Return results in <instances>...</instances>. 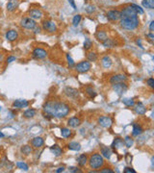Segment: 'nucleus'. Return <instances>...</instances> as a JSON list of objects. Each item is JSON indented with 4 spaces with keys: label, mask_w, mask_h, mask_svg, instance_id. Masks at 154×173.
<instances>
[{
    "label": "nucleus",
    "mask_w": 154,
    "mask_h": 173,
    "mask_svg": "<svg viewBox=\"0 0 154 173\" xmlns=\"http://www.w3.org/2000/svg\"><path fill=\"white\" fill-rule=\"evenodd\" d=\"M43 113L50 117L64 118L70 112V106L67 103L56 100H49L45 102L43 106Z\"/></svg>",
    "instance_id": "1"
},
{
    "label": "nucleus",
    "mask_w": 154,
    "mask_h": 173,
    "mask_svg": "<svg viewBox=\"0 0 154 173\" xmlns=\"http://www.w3.org/2000/svg\"><path fill=\"white\" fill-rule=\"evenodd\" d=\"M121 27L123 28L126 31H133L137 29L139 27L140 24V19L138 17L137 12L135 11V9L132 7V5H126L124 6L123 9L121 11Z\"/></svg>",
    "instance_id": "2"
},
{
    "label": "nucleus",
    "mask_w": 154,
    "mask_h": 173,
    "mask_svg": "<svg viewBox=\"0 0 154 173\" xmlns=\"http://www.w3.org/2000/svg\"><path fill=\"white\" fill-rule=\"evenodd\" d=\"M88 163L90 165V167L93 169H99L104 165V158L101 154L99 153H93L90 159L88 160Z\"/></svg>",
    "instance_id": "3"
},
{
    "label": "nucleus",
    "mask_w": 154,
    "mask_h": 173,
    "mask_svg": "<svg viewBox=\"0 0 154 173\" xmlns=\"http://www.w3.org/2000/svg\"><path fill=\"white\" fill-rule=\"evenodd\" d=\"M91 67H92V65L88 61H82L78 63L77 65H75V69H76V71L79 72V73H86V72L90 70Z\"/></svg>",
    "instance_id": "4"
},
{
    "label": "nucleus",
    "mask_w": 154,
    "mask_h": 173,
    "mask_svg": "<svg viewBox=\"0 0 154 173\" xmlns=\"http://www.w3.org/2000/svg\"><path fill=\"white\" fill-rule=\"evenodd\" d=\"M20 26L25 28V29H34L37 26V23L35 19L31 17H23L22 19L20 20Z\"/></svg>",
    "instance_id": "5"
},
{
    "label": "nucleus",
    "mask_w": 154,
    "mask_h": 173,
    "mask_svg": "<svg viewBox=\"0 0 154 173\" xmlns=\"http://www.w3.org/2000/svg\"><path fill=\"white\" fill-rule=\"evenodd\" d=\"M112 88H113V90H114L115 92L118 94V95H121V94L124 93L128 89L127 85L125 83H123V82H118V83L112 84Z\"/></svg>",
    "instance_id": "6"
},
{
    "label": "nucleus",
    "mask_w": 154,
    "mask_h": 173,
    "mask_svg": "<svg viewBox=\"0 0 154 173\" xmlns=\"http://www.w3.org/2000/svg\"><path fill=\"white\" fill-rule=\"evenodd\" d=\"M42 26L43 29L45 31H47L48 33H54L57 30V27H56V24L53 22L52 20H43L42 22Z\"/></svg>",
    "instance_id": "7"
},
{
    "label": "nucleus",
    "mask_w": 154,
    "mask_h": 173,
    "mask_svg": "<svg viewBox=\"0 0 154 173\" xmlns=\"http://www.w3.org/2000/svg\"><path fill=\"white\" fill-rule=\"evenodd\" d=\"M32 56H33V58H35V59L43 60V59H45L46 57H47V52H46V50H45L43 48L37 47V48H35L33 50Z\"/></svg>",
    "instance_id": "8"
},
{
    "label": "nucleus",
    "mask_w": 154,
    "mask_h": 173,
    "mask_svg": "<svg viewBox=\"0 0 154 173\" xmlns=\"http://www.w3.org/2000/svg\"><path fill=\"white\" fill-rule=\"evenodd\" d=\"M97 122H98V124L103 128H110L113 124L112 118L110 117V116H107V115L100 116V117L98 118V120H97Z\"/></svg>",
    "instance_id": "9"
},
{
    "label": "nucleus",
    "mask_w": 154,
    "mask_h": 173,
    "mask_svg": "<svg viewBox=\"0 0 154 173\" xmlns=\"http://www.w3.org/2000/svg\"><path fill=\"white\" fill-rule=\"evenodd\" d=\"M106 17L109 20L111 21H117L121 19V13L118 10H110L106 13Z\"/></svg>",
    "instance_id": "10"
},
{
    "label": "nucleus",
    "mask_w": 154,
    "mask_h": 173,
    "mask_svg": "<svg viewBox=\"0 0 154 173\" xmlns=\"http://www.w3.org/2000/svg\"><path fill=\"white\" fill-rule=\"evenodd\" d=\"M133 107H134V111H135V113H136L137 115H143L146 114V106H144L142 102H138V103H136Z\"/></svg>",
    "instance_id": "11"
},
{
    "label": "nucleus",
    "mask_w": 154,
    "mask_h": 173,
    "mask_svg": "<svg viewBox=\"0 0 154 173\" xmlns=\"http://www.w3.org/2000/svg\"><path fill=\"white\" fill-rule=\"evenodd\" d=\"M29 106V102L27 100H22V99H18L13 103V107L15 109H22V108H27Z\"/></svg>",
    "instance_id": "12"
},
{
    "label": "nucleus",
    "mask_w": 154,
    "mask_h": 173,
    "mask_svg": "<svg viewBox=\"0 0 154 173\" xmlns=\"http://www.w3.org/2000/svg\"><path fill=\"white\" fill-rule=\"evenodd\" d=\"M29 17L33 19H40L43 17V12L40 9H31L29 11Z\"/></svg>",
    "instance_id": "13"
},
{
    "label": "nucleus",
    "mask_w": 154,
    "mask_h": 173,
    "mask_svg": "<svg viewBox=\"0 0 154 173\" xmlns=\"http://www.w3.org/2000/svg\"><path fill=\"white\" fill-rule=\"evenodd\" d=\"M127 80V77L123 74H116L113 75V76L110 78V83L111 84H115V83H118V82H125Z\"/></svg>",
    "instance_id": "14"
},
{
    "label": "nucleus",
    "mask_w": 154,
    "mask_h": 173,
    "mask_svg": "<svg viewBox=\"0 0 154 173\" xmlns=\"http://www.w3.org/2000/svg\"><path fill=\"white\" fill-rule=\"evenodd\" d=\"M31 144L34 148H40L45 144V140L42 137H36L31 140Z\"/></svg>",
    "instance_id": "15"
},
{
    "label": "nucleus",
    "mask_w": 154,
    "mask_h": 173,
    "mask_svg": "<svg viewBox=\"0 0 154 173\" xmlns=\"http://www.w3.org/2000/svg\"><path fill=\"white\" fill-rule=\"evenodd\" d=\"M80 124H81V120L79 117H77V116L70 117L68 120V125L71 128H77Z\"/></svg>",
    "instance_id": "16"
},
{
    "label": "nucleus",
    "mask_w": 154,
    "mask_h": 173,
    "mask_svg": "<svg viewBox=\"0 0 154 173\" xmlns=\"http://www.w3.org/2000/svg\"><path fill=\"white\" fill-rule=\"evenodd\" d=\"M95 38H96V40H98V42H100L101 43H103L107 39H108V36H107V33L105 32V31H103V30H98V31H97V32L95 33Z\"/></svg>",
    "instance_id": "17"
},
{
    "label": "nucleus",
    "mask_w": 154,
    "mask_h": 173,
    "mask_svg": "<svg viewBox=\"0 0 154 173\" xmlns=\"http://www.w3.org/2000/svg\"><path fill=\"white\" fill-rule=\"evenodd\" d=\"M18 38V34L15 30H9L7 33H6V39H7L9 42H15Z\"/></svg>",
    "instance_id": "18"
},
{
    "label": "nucleus",
    "mask_w": 154,
    "mask_h": 173,
    "mask_svg": "<svg viewBox=\"0 0 154 173\" xmlns=\"http://www.w3.org/2000/svg\"><path fill=\"white\" fill-rule=\"evenodd\" d=\"M65 93L68 97H70V98H76L78 96V90L72 89V88H67L65 90Z\"/></svg>",
    "instance_id": "19"
},
{
    "label": "nucleus",
    "mask_w": 154,
    "mask_h": 173,
    "mask_svg": "<svg viewBox=\"0 0 154 173\" xmlns=\"http://www.w3.org/2000/svg\"><path fill=\"white\" fill-rule=\"evenodd\" d=\"M88 163V157L86 154H81V155L77 158V165L80 167H84Z\"/></svg>",
    "instance_id": "20"
},
{
    "label": "nucleus",
    "mask_w": 154,
    "mask_h": 173,
    "mask_svg": "<svg viewBox=\"0 0 154 173\" xmlns=\"http://www.w3.org/2000/svg\"><path fill=\"white\" fill-rule=\"evenodd\" d=\"M50 151H51V153L54 154V156H56V157L62 156V154H63V150H62L61 147L58 145V144H54V145H52L51 147H50Z\"/></svg>",
    "instance_id": "21"
},
{
    "label": "nucleus",
    "mask_w": 154,
    "mask_h": 173,
    "mask_svg": "<svg viewBox=\"0 0 154 173\" xmlns=\"http://www.w3.org/2000/svg\"><path fill=\"white\" fill-rule=\"evenodd\" d=\"M143 133V128L138 123H133V130H132V136L138 137Z\"/></svg>",
    "instance_id": "22"
},
{
    "label": "nucleus",
    "mask_w": 154,
    "mask_h": 173,
    "mask_svg": "<svg viewBox=\"0 0 154 173\" xmlns=\"http://www.w3.org/2000/svg\"><path fill=\"white\" fill-rule=\"evenodd\" d=\"M17 7H18V1L17 0H9V2L7 3V10L9 12L15 11Z\"/></svg>",
    "instance_id": "23"
},
{
    "label": "nucleus",
    "mask_w": 154,
    "mask_h": 173,
    "mask_svg": "<svg viewBox=\"0 0 154 173\" xmlns=\"http://www.w3.org/2000/svg\"><path fill=\"white\" fill-rule=\"evenodd\" d=\"M100 153H101V155L103 156V158H105L107 160H109L111 158V155H112V151L108 147H101V150H100Z\"/></svg>",
    "instance_id": "24"
},
{
    "label": "nucleus",
    "mask_w": 154,
    "mask_h": 173,
    "mask_svg": "<svg viewBox=\"0 0 154 173\" xmlns=\"http://www.w3.org/2000/svg\"><path fill=\"white\" fill-rule=\"evenodd\" d=\"M123 144H124V140H121V138H116L115 140L113 141L112 147H113V148H115V149H118V148H121V147L123 146Z\"/></svg>",
    "instance_id": "25"
},
{
    "label": "nucleus",
    "mask_w": 154,
    "mask_h": 173,
    "mask_svg": "<svg viewBox=\"0 0 154 173\" xmlns=\"http://www.w3.org/2000/svg\"><path fill=\"white\" fill-rule=\"evenodd\" d=\"M37 111L35 109H28L23 113V116L25 118H33L36 115Z\"/></svg>",
    "instance_id": "26"
},
{
    "label": "nucleus",
    "mask_w": 154,
    "mask_h": 173,
    "mask_svg": "<svg viewBox=\"0 0 154 173\" xmlns=\"http://www.w3.org/2000/svg\"><path fill=\"white\" fill-rule=\"evenodd\" d=\"M68 148L70 150H73V151H79L81 149V145L79 142H76V141H71L68 144Z\"/></svg>",
    "instance_id": "27"
},
{
    "label": "nucleus",
    "mask_w": 154,
    "mask_h": 173,
    "mask_svg": "<svg viewBox=\"0 0 154 173\" xmlns=\"http://www.w3.org/2000/svg\"><path fill=\"white\" fill-rule=\"evenodd\" d=\"M101 64L105 68H109V67H111V65H112V60L110 57H108V56H105V57L102 58Z\"/></svg>",
    "instance_id": "28"
},
{
    "label": "nucleus",
    "mask_w": 154,
    "mask_h": 173,
    "mask_svg": "<svg viewBox=\"0 0 154 173\" xmlns=\"http://www.w3.org/2000/svg\"><path fill=\"white\" fill-rule=\"evenodd\" d=\"M142 5L146 9H151V10H154V0H143Z\"/></svg>",
    "instance_id": "29"
},
{
    "label": "nucleus",
    "mask_w": 154,
    "mask_h": 173,
    "mask_svg": "<svg viewBox=\"0 0 154 173\" xmlns=\"http://www.w3.org/2000/svg\"><path fill=\"white\" fill-rule=\"evenodd\" d=\"M20 151H21V153H22L23 155L28 156V155H30V154L32 153L33 149H32V147H31L30 145H24V146L21 147Z\"/></svg>",
    "instance_id": "30"
},
{
    "label": "nucleus",
    "mask_w": 154,
    "mask_h": 173,
    "mask_svg": "<svg viewBox=\"0 0 154 173\" xmlns=\"http://www.w3.org/2000/svg\"><path fill=\"white\" fill-rule=\"evenodd\" d=\"M103 45H104L106 48H113V47H115L116 46V42H115V40H112V39H107L104 42H103Z\"/></svg>",
    "instance_id": "31"
},
{
    "label": "nucleus",
    "mask_w": 154,
    "mask_h": 173,
    "mask_svg": "<svg viewBox=\"0 0 154 173\" xmlns=\"http://www.w3.org/2000/svg\"><path fill=\"white\" fill-rule=\"evenodd\" d=\"M61 135L63 138H70L71 136V130L70 128H62L61 129Z\"/></svg>",
    "instance_id": "32"
},
{
    "label": "nucleus",
    "mask_w": 154,
    "mask_h": 173,
    "mask_svg": "<svg viewBox=\"0 0 154 173\" xmlns=\"http://www.w3.org/2000/svg\"><path fill=\"white\" fill-rule=\"evenodd\" d=\"M86 93L88 94V96H89L90 98H93V97H95V95H96L95 90L91 87H88L86 89Z\"/></svg>",
    "instance_id": "33"
},
{
    "label": "nucleus",
    "mask_w": 154,
    "mask_h": 173,
    "mask_svg": "<svg viewBox=\"0 0 154 173\" xmlns=\"http://www.w3.org/2000/svg\"><path fill=\"white\" fill-rule=\"evenodd\" d=\"M122 103H123L126 107H133L135 105L134 99H132V98H124V99H122Z\"/></svg>",
    "instance_id": "34"
},
{
    "label": "nucleus",
    "mask_w": 154,
    "mask_h": 173,
    "mask_svg": "<svg viewBox=\"0 0 154 173\" xmlns=\"http://www.w3.org/2000/svg\"><path fill=\"white\" fill-rule=\"evenodd\" d=\"M87 58L89 60V62H95L97 60V55L95 52H89L87 54Z\"/></svg>",
    "instance_id": "35"
},
{
    "label": "nucleus",
    "mask_w": 154,
    "mask_h": 173,
    "mask_svg": "<svg viewBox=\"0 0 154 173\" xmlns=\"http://www.w3.org/2000/svg\"><path fill=\"white\" fill-rule=\"evenodd\" d=\"M93 47V42L90 39H86L84 42V49L85 50H89Z\"/></svg>",
    "instance_id": "36"
},
{
    "label": "nucleus",
    "mask_w": 154,
    "mask_h": 173,
    "mask_svg": "<svg viewBox=\"0 0 154 173\" xmlns=\"http://www.w3.org/2000/svg\"><path fill=\"white\" fill-rule=\"evenodd\" d=\"M81 19H82V17H81V15H74L73 19H72V24H73V26H77V25L80 23Z\"/></svg>",
    "instance_id": "37"
},
{
    "label": "nucleus",
    "mask_w": 154,
    "mask_h": 173,
    "mask_svg": "<svg viewBox=\"0 0 154 173\" xmlns=\"http://www.w3.org/2000/svg\"><path fill=\"white\" fill-rule=\"evenodd\" d=\"M17 166L20 169H22V170H25V171H27L28 170V165H26L25 163H23V162H17Z\"/></svg>",
    "instance_id": "38"
},
{
    "label": "nucleus",
    "mask_w": 154,
    "mask_h": 173,
    "mask_svg": "<svg viewBox=\"0 0 154 173\" xmlns=\"http://www.w3.org/2000/svg\"><path fill=\"white\" fill-rule=\"evenodd\" d=\"M124 144L126 145V147L129 148V147H131L132 145H133V140H132V138L130 137H128V136L125 137L124 138Z\"/></svg>",
    "instance_id": "39"
},
{
    "label": "nucleus",
    "mask_w": 154,
    "mask_h": 173,
    "mask_svg": "<svg viewBox=\"0 0 154 173\" xmlns=\"http://www.w3.org/2000/svg\"><path fill=\"white\" fill-rule=\"evenodd\" d=\"M132 5V7H133L135 9V11L137 12V14H139V15H144V10H143V8H141L139 5H137V4H131Z\"/></svg>",
    "instance_id": "40"
},
{
    "label": "nucleus",
    "mask_w": 154,
    "mask_h": 173,
    "mask_svg": "<svg viewBox=\"0 0 154 173\" xmlns=\"http://www.w3.org/2000/svg\"><path fill=\"white\" fill-rule=\"evenodd\" d=\"M95 11V7L93 5H89L86 8V12L88 13V14H93Z\"/></svg>",
    "instance_id": "41"
},
{
    "label": "nucleus",
    "mask_w": 154,
    "mask_h": 173,
    "mask_svg": "<svg viewBox=\"0 0 154 173\" xmlns=\"http://www.w3.org/2000/svg\"><path fill=\"white\" fill-rule=\"evenodd\" d=\"M67 60H68V65H70V67H74L75 63H74V61L72 60V58L68 54H67Z\"/></svg>",
    "instance_id": "42"
},
{
    "label": "nucleus",
    "mask_w": 154,
    "mask_h": 173,
    "mask_svg": "<svg viewBox=\"0 0 154 173\" xmlns=\"http://www.w3.org/2000/svg\"><path fill=\"white\" fill-rule=\"evenodd\" d=\"M146 84L148 85V87H150L151 89L154 90V78H149V79H147Z\"/></svg>",
    "instance_id": "43"
},
{
    "label": "nucleus",
    "mask_w": 154,
    "mask_h": 173,
    "mask_svg": "<svg viewBox=\"0 0 154 173\" xmlns=\"http://www.w3.org/2000/svg\"><path fill=\"white\" fill-rule=\"evenodd\" d=\"M99 172H101V173H114V170H112V168H110V167H104V168H102L101 170H99Z\"/></svg>",
    "instance_id": "44"
},
{
    "label": "nucleus",
    "mask_w": 154,
    "mask_h": 173,
    "mask_svg": "<svg viewBox=\"0 0 154 173\" xmlns=\"http://www.w3.org/2000/svg\"><path fill=\"white\" fill-rule=\"evenodd\" d=\"M146 37H147V40H148V42L150 43H152V44H154V35L153 34H147Z\"/></svg>",
    "instance_id": "45"
},
{
    "label": "nucleus",
    "mask_w": 154,
    "mask_h": 173,
    "mask_svg": "<svg viewBox=\"0 0 154 173\" xmlns=\"http://www.w3.org/2000/svg\"><path fill=\"white\" fill-rule=\"evenodd\" d=\"M68 171L70 172H80L81 170L78 167H74V166H70L68 167Z\"/></svg>",
    "instance_id": "46"
},
{
    "label": "nucleus",
    "mask_w": 154,
    "mask_h": 173,
    "mask_svg": "<svg viewBox=\"0 0 154 173\" xmlns=\"http://www.w3.org/2000/svg\"><path fill=\"white\" fill-rule=\"evenodd\" d=\"M123 172L124 173H136V171H135L132 167H125Z\"/></svg>",
    "instance_id": "47"
},
{
    "label": "nucleus",
    "mask_w": 154,
    "mask_h": 173,
    "mask_svg": "<svg viewBox=\"0 0 154 173\" xmlns=\"http://www.w3.org/2000/svg\"><path fill=\"white\" fill-rule=\"evenodd\" d=\"M14 61H15V57H14V56H9V57L7 58V63H8V64H10V63L14 62Z\"/></svg>",
    "instance_id": "48"
},
{
    "label": "nucleus",
    "mask_w": 154,
    "mask_h": 173,
    "mask_svg": "<svg viewBox=\"0 0 154 173\" xmlns=\"http://www.w3.org/2000/svg\"><path fill=\"white\" fill-rule=\"evenodd\" d=\"M68 2H70V4L72 6V8H73L74 10H76V5H75L74 3V0H68Z\"/></svg>",
    "instance_id": "49"
},
{
    "label": "nucleus",
    "mask_w": 154,
    "mask_h": 173,
    "mask_svg": "<svg viewBox=\"0 0 154 173\" xmlns=\"http://www.w3.org/2000/svg\"><path fill=\"white\" fill-rule=\"evenodd\" d=\"M149 30L150 31H154V20L151 21L150 24H149Z\"/></svg>",
    "instance_id": "50"
},
{
    "label": "nucleus",
    "mask_w": 154,
    "mask_h": 173,
    "mask_svg": "<svg viewBox=\"0 0 154 173\" xmlns=\"http://www.w3.org/2000/svg\"><path fill=\"white\" fill-rule=\"evenodd\" d=\"M64 171H65V167H63V166H62V167H59V168L56 169V172H57V173H59V172H64Z\"/></svg>",
    "instance_id": "51"
},
{
    "label": "nucleus",
    "mask_w": 154,
    "mask_h": 173,
    "mask_svg": "<svg viewBox=\"0 0 154 173\" xmlns=\"http://www.w3.org/2000/svg\"><path fill=\"white\" fill-rule=\"evenodd\" d=\"M137 44L139 45L142 49H144V46L142 45V43H141V40H137Z\"/></svg>",
    "instance_id": "52"
},
{
    "label": "nucleus",
    "mask_w": 154,
    "mask_h": 173,
    "mask_svg": "<svg viewBox=\"0 0 154 173\" xmlns=\"http://www.w3.org/2000/svg\"><path fill=\"white\" fill-rule=\"evenodd\" d=\"M151 165L154 167V156L151 158Z\"/></svg>",
    "instance_id": "53"
},
{
    "label": "nucleus",
    "mask_w": 154,
    "mask_h": 173,
    "mask_svg": "<svg viewBox=\"0 0 154 173\" xmlns=\"http://www.w3.org/2000/svg\"><path fill=\"white\" fill-rule=\"evenodd\" d=\"M40 28L39 27V28H37V29H36L35 33H36V34H37V33H40Z\"/></svg>",
    "instance_id": "54"
},
{
    "label": "nucleus",
    "mask_w": 154,
    "mask_h": 173,
    "mask_svg": "<svg viewBox=\"0 0 154 173\" xmlns=\"http://www.w3.org/2000/svg\"><path fill=\"white\" fill-rule=\"evenodd\" d=\"M0 138H4V134L1 133V132H0Z\"/></svg>",
    "instance_id": "55"
},
{
    "label": "nucleus",
    "mask_w": 154,
    "mask_h": 173,
    "mask_svg": "<svg viewBox=\"0 0 154 173\" xmlns=\"http://www.w3.org/2000/svg\"><path fill=\"white\" fill-rule=\"evenodd\" d=\"M1 61H2V56L0 55V62H1Z\"/></svg>",
    "instance_id": "56"
},
{
    "label": "nucleus",
    "mask_w": 154,
    "mask_h": 173,
    "mask_svg": "<svg viewBox=\"0 0 154 173\" xmlns=\"http://www.w3.org/2000/svg\"><path fill=\"white\" fill-rule=\"evenodd\" d=\"M153 108H154V106H153Z\"/></svg>",
    "instance_id": "57"
}]
</instances>
